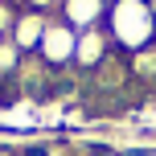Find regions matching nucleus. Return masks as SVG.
<instances>
[{"mask_svg": "<svg viewBox=\"0 0 156 156\" xmlns=\"http://www.w3.org/2000/svg\"><path fill=\"white\" fill-rule=\"evenodd\" d=\"M107 8H111V0H62V21L74 33H82V29L103 25V12Z\"/></svg>", "mask_w": 156, "mask_h": 156, "instance_id": "20e7f679", "label": "nucleus"}, {"mask_svg": "<svg viewBox=\"0 0 156 156\" xmlns=\"http://www.w3.org/2000/svg\"><path fill=\"white\" fill-rule=\"evenodd\" d=\"M111 49H115V45H111V37H107L103 25L82 29V33H78V45H74V66H82V70H99L103 58H107Z\"/></svg>", "mask_w": 156, "mask_h": 156, "instance_id": "7ed1b4c3", "label": "nucleus"}, {"mask_svg": "<svg viewBox=\"0 0 156 156\" xmlns=\"http://www.w3.org/2000/svg\"><path fill=\"white\" fill-rule=\"evenodd\" d=\"M21 62H25V54L12 45V37H0V78H16Z\"/></svg>", "mask_w": 156, "mask_h": 156, "instance_id": "423d86ee", "label": "nucleus"}, {"mask_svg": "<svg viewBox=\"0 0 156 156\" xmlns=\"http://www.w3.org/2000/svg\"><path fill=\"white\" fill-rule=\"evenodd\" d=\"M107 37L115 49H123V54H144V49L152 45L156 37V8L148 0H111L107 8Z\"/></svg>", "mask_w": 156, "mask_h": 156, "instance_id": "f257e3e1", "label": "nucleus"}, {"mask_svg": "<svg viewBox=\"0 0 156 156\" xmlns=\"http://www.w3.org/2000/svg\"><path fill=\"white\" fill-rule=\"evenodd\" d=\"M49 4H54V0H29V12H45Z\"/></svg>", "mask_w": 156, "mask_h": 156, "instance_id": "6e6552de", "label": "nucleus"}, {"mask_svg": "<svg viewBox=\"0 0 156 156\" xmlns=\"http://www.w3.org/2000/svg\"><path fill=\"white\" fill-rule=\"evenodd\" d=\"M74 45H78V33L62 21V16H58V21H49L45 33H41L37 58L49 66V70H58V66H70V62H74Z\"/></svg>", "mask_w": 156, "mask_h": 156, "instance_id": "f03ea898", "label": "nucleus"}, {"mask_svg": "<svg viewBox=\"0 0 156 156\" xmlns=\"http://www.w3.org/2000/svg\"><path fill=\"white\" fill-rule=\"evenodd\" d=\"M16 8H12V0H0V37H12V29H16Z\"/></svg>", "mask_w": 156, "mask_h": 156, "instance_id": "0eeeda50", "label": "nucleus"}, {"mask_svg": "<svg viewBox=\"0 0 156 156\" xmlns=\"http://www.w3.org/2000/svg\"><path fill=\"white\" fill-rule=\"evenodd\" d=\"M45 25H49V16H45V12H29V8H25V12L16 16L12 45L21 49V54H37V45H41V33H45Z\"/></svg>", "mask_w": 156, "mask_h": 156, "instance_id": "39448f33", "label": "nucleus"}]
</instances>
